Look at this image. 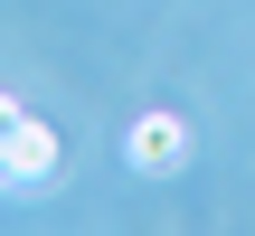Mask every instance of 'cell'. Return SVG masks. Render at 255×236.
<instances>
[{"label": "cell", "instance_id": "1", "mask_svg": "<svg viewBox=\"0 0 255 236\" xmlns=\"http://www.w3.org/2000/svg\"><path fill=\"white\" fill-rule=\"evenodd\" d=\"M47 180H57V132L38 114H19L0 132V189H47Z\"/></svg>", "mask_w": 255, "mask_h": 236}, {"label": "cell", "instance_id": "2", "mask_svg": "<svg viewBox=\"0 0 255 236\" xmlns=\"http://www.w3.org/2000/svg\"><path fill=\"white\" fill-rule=\"evenodd\" d=\"M123 151H132V170H180V161H189V123H180V114H142Z\"/></svg>", "mask_w": 255, "mask_h": 236}, {"label": "cell", "instance_id": "3", "mask_svg": "<svg viewBox=\"0 0 255 236\" xmlns=\"http://www.w3.org/2000/svg\"><path fill=\"white\" fill-rule=\"evenodd\" d=\"M9 123H19V104H9V95H0V132H9Z\"/></svg>", "mask_w": 255, "mask_h": 236}]
</instances>
